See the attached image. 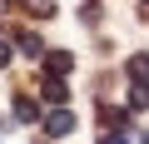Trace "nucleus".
Returning <instances> with one entry per match:
<instances>
[{
    "label": "nucleus",
    "mask_w": 149,
    "mask_h": 144,
    "mask_svg": "<svg viewBox=\"0 0 149 144\" xmlns=\"http://www.w3.org/2000/svg\"><path fill=\"white\" fill-rule=\"evenodd\" d=\"M70 129H74V114H70V109H50V114H45V134H50V139H65Z\"/></svg>",
    "instance_id": "1"
},
{
    "label": "nucleus",
    "mask_w": 149,
    "mask_h": 144,
    "mask_svg": "<svg viewBox=\"0 0 149 144\" xmlns=\"http://www.w3.org/2000/svg\"><path fill=\"white\" fill-rule=\"evenodd\" d=\"M40 95H45V99L60 109V104H65V95H70V85H65L60 75H45V80H40Z\"/></svg>",
    "instance_id": "2"
},
{
    "label": "nucleus",
    "mask_w": 149,
    "mask_h": 144,
    "mask_svg": "<svg viewBox=\"0 0 149 144\" xmlns=\"http://www.w3.org/2000/svg\"><path fill=\"white\" fill-rule=\"evenodd\" d=\"M70 65H74V55H70V50H50V55H45V75H65Z\"/></svg>",
    "instance_id": "3"
},
{
    "label": "nucleus",
    "mask_w": 149,
    "mask_h": 144,
    "mask_svg": "<svg viewBox=\"0 0 149 144\" xmlns=\"http://www.w3.org/2000/svg\"><path fill=\"white\" fill-rule=\"evenodd\" d=\"M124 70H129V80H134V85H149V55H134Z\"/></svg>",
    "instance_id": "4"
},
{
    "label": "nucleus",
    "mask_w": 149,
    "mask_h": 144,
    "mask_svg": "<svg viewBox=\"0 0 149 144\" xmlns=\"http://www.w3.org/2000/svg\"><path fill=\"white\" fill-rule=\"evenodd\" d=\"M20 55H30V60H40V55H45V45H40V35H30V30H25V35H20Z\"/></svg>",
    "instance_id": "5"
},
{
    "label": "nucleus",
    "mask_w": 149,
    "mask_h": 144,
    "mask_svg": "<svg viewBox=\"0 0 149 144\" xmlns=\"http://www.w3.org/2000/svg\"><path fill=\"white\" fill-rule=\"evenodd\" d=\"M25 10L40 15V20H50V15H55V0H25Z\"/></svg>",
    "instance_id": "6"
},
{
    "label": "nucleus",
    "mask_w": 149,
    "mask_h": 144,
    "mask_svg": "<svg viewBox=\"0 0 149 144\" xmlns=\"http://www.w3.org/2000/svg\"><path fill=\"white\" fill-rule=\"evenodd\" d=\"M129 109H149V85H134L129 90Z\"/></svg>",
    "instance_id": "7"
},
{
    "label": "nucleus",
    "mask_w": 149,
    "mask_h": 144,
    "mask_svg": "<svg viewBox=\"0 0 149 144\" xmlns=\"http://www.w3.org/2000/svg\"><path fill=\"white\" fill-rule=\"evenodd\" d=\"M15 114H20V119H40V109H35V99H25V95L15 99Z\"/></svg>",
    "instance_id": "8"
},
{
    "label": "nucleus",
    "mask_w": 149,
    "mask_h": 144,
    "mask_svg": "<svg viewBox=\"0 0 149 144\" xmlns=\"http://www.w3.org/2000/svg\"><path fill=\"white\" fill-rule=\"evenodd\" d=\"M5 65H10V45L0 40V70H5Z\"/></svg>",
    "instance_id": "9"
},
{
    "label": "nucleus",
    "mask_w": 149,
    "mask_h": 144,
    "mask_svg": "<svg viewBox=\"0 0 149 144\" xmlns=\"http://www.w3.org/2000/svg\"><path fill=\"white\" fill-rule=\"evenodd\" d=\"M104 144H129V139H124V134H119V139H114V134H109V139H104Z\"/></svg>",
    "instance_id": "10"
},
{
    "label": "nucleus",
    "mask_w": 149,
    "mask_h": 144,
    "mask_svg": "<svg viewBox=\"0 0 149 144\" xmlns=\"http://www.w3.org/2000/svg\"><path fill=\"white\" fill-rule=\"evenodd\" d=\"M0 10H5V0H0Z\"/></svg>",
    "instance_id": "11"
},
{
    "label": "nucleus",
    "mask_w": 149,
    "mask_h": 144,
    "mask_svg": "<svg viewBox=\"0 0 149 144\" xmlns=\"http://www.w3.org/2000/svg\"><path fill=\"white\" fill-rule=\"evenodd\" d=\"M144 5H149V0H144Z\"/></svg>",
    "instance_id": "12"
},
{
    "label": "nucleus",
    "mask_w": 149,
    "mask_h": 144,
    "mask_svg": "<svg viewBox=\"0 0 149 144\" xmlns=\"http://www.w3.org/2000/svg\"><path fill=\"white\" fill-rule=\"evenodd\" d=\"M144 144H149V139H144Z\"/></svg>",
    "instance_id": "13"
}]
</instances>
